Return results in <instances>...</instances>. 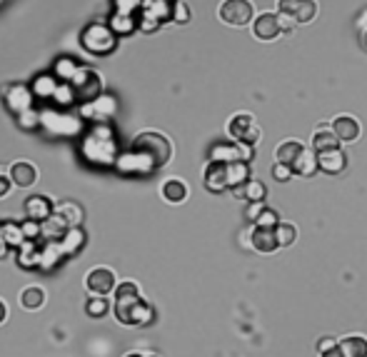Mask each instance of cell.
I'll list each match as a JSON object with an SVG mask.
<instances>
[{
    "label": "cell",
    "instance_id": "obj_3",
    "mask_svg": "<svg viewBox=\"0 0 367 357\" xmlns=\"http://www.w3.org/2000/svg\"><path fill=\"white\" fill-rule=\"evenodd\" d=\"M130 150L145 155L155 168H162V165H167L170 157H173V143H170L167 135L157 133V130H143V133H138L133 138Z\"/></svg>",
    "mask_w": 367,
    "mask_h": 357
},
{
    "label": "cell",
    "instance_id": "obj_17",
    "mask_svg": "<svg viewBox=\"0 0 367 357\" xmlns=\"http://www.w3.org/2000/svg\"><path fill=\"white\" fill-rule=\"evenodd\" d=\"M43 125L48 130H53V133H60V135H70L80 128L78 117L67 115V112H58V110H45Z\"/></svg>",
    "mask_w": 367,
    "mask_h": 357
},
{
    "label": "cell",
    "instance_id": "obj_30",
    "mask_svg": "<svg viewBox=\"0 0 367 357\" xmlns=\"http://www.w3.org/2000/svg\"><path fill=\"white\" fill-rule=\"evenodd\" d=\"M20 305L25 307V310H30V313L40 310V307L45 305V290L43 287H38V285L25 287V290L20 292Z\"/></svg>",
    "mask_w": 367,
    "mask_h": 357
},
{
    "label": "cell",
    "instance_id": "obj_32",
    "mask_svg": "<svg viewBox=\"0 0 367 357\" xmlns=\"http://www.w3.org/2000/svg\"><path fill=\"white\" fill-rule=\"evenodd\" d=\"M83 233H80V228H72V230H67L65 235H63L60 240H58V245H60V250H63V255H70V252H75V250H80L83 247Z\"/></svg>",
    "mask_w": 367,
    "mask_h": 357
},
{
    "label": "cell",
    "instance_id": "obj_13",
    "mask_svg": "<svg viewBox=\"0 0 367 357\" xmlns=\"http://www.w3.org/2000/svg\"><path fill=\"white\" fill-rule=\"evenodd\" d=\"M117 287L115 283V273L110 268H93L88 275H85V290L90 295H108Z\"/></svg>",
    "mask_w": 367,
    "mask_h": 357
},
{
    "label": "cell",
    "instance_id": "obj_18",
    "mask_svg": "<svg viewBox=\"0 0 367 357\" xmlns=\"http://www.w3.org/2000/svg\"><path fill=\"white\" fill-rule=\"evenodd\" d=\"M317 165H320V173L328 175H340L347 168V155L342 148H333V150L317 152Z\"/></svg>",
    "mask_w": 367,
    "mask_h": 357
},
{
    "label": "cell",
    "instance_id": "obj_6",
    "mask_svg": "<svg viewBox=\"0 0 367 357\" xmlns=\"http://www.w3.org/2000/svg\"><path fill=\"white\" fill-rule=\"evenodd\" d=\"M67 85H70V90H72V98L80 100L83 105L85 103H93L95 98H101L103 88H105L103 75L98 73V70H90V67H78L75 75L67 80Z\"/></svg>",
    "mask_w": 367,
    "mask_h": 357
},
{
    "label": "cell",
    "instance_id": "obj_43",
    "mask_svg": "<svg viewBox=\"0 0 367 357\" xmlns=\"http://www.w3.org/2000/svg\"><path fill=\"white\" fill-rule=\"evenodd\" d=\"M173 22H178V25H185V22H190V8L185 6L183 0H178V6H175Z\"/></svg>",
    "mask_w": 367,
    "mask_h": 357
},
{
    "label": "cell",
    "instance_id": "obj_26",
    "mask_svg": "<svg viewBox=\"0 0 367 357\" xmlns=\"http://www.w3.org/2000/svg\"><path fill=\"white\" fill-rule=\"evenodd\" d=\"M292 173L300 175V178H315L320 173V165H317V152L312 148H305L302 155L297 157V162L292 165Z\"/></svg>",
    "mask_w": 367,
    "mask_h": 357
},
{
    "label": "cell",
    "instance_id": "obj_7",
    "mask_svg": "<svg viewBox=\"0 0 367 357\" xmlns=\"http://www.w3.org/2000/svg\"><path fill=\"white\" fill-rule=\"evenodd\" d=\"M217 15L225 25L245 28L255 20V6H252V0H223L217 8Z\"/></svg>",
    "mask_w": 367,
    "mask_h": 357
},
{
    "label": "cell",
    "instance_id": "obj_22",
    "mask_svg": "<svg viewBox=\"0 0 367 357\" xmlns=\"http://www.w3.org/2000/svg\"><path fill=\"white\" fill-rule=\"evenodd\" d=\"M115 165H117V170H122V173H150V170H157L148 157L140 155V152H135V150L120 155L115 160Z\"/></svg>",
    "mask_w": 367,
    "mask_h": 357
},
{
    "label": "cell",
    "instance_id": "obj_1",
    "mask_svg": "<svg viewBox=\"0 0 367 357\" xmlns=\"http://www.w3.org/2000/svg\"><path fill=\"white\" fill-rule=\"evenodd\" d=\"M115 320L125 327H143L155 320V310L143 295L135 280H125L115 287V302H112Z\"/></svg>",
    "mask_w": 367,
    "mask_h": 357
},
{
    "label": "cell",
    "instance_id": "obj_44",
    "mask_svg": "<svg viewBox=\"0 0 367 357\" xmlns=\"http://www.w3.org/2000/svg\"><path fill=\"white\" fill-rule=\"evenodd\" d=\"M262 207H265V202H247V207H245V218L255 225V220H257V215L262 212Z\"/></svg>",
    "mask_w": 367,
    "mask_h": 357
},
{
    "label": "cell",
    "instance_id": "obj_50",
    "mask_svg": "<svg viewBox=\"0 0 367 357\" xmlns=\"http://www.w3.org/2000/svg\"><path fill=\"white\" fill-rule=\"evenodd\" d=\"M6 318H8V307H6V302L0 300V325L6 323Z\"/></svg>",
    "mask_w": 367,
    "mask_h": 357
},
{
    "label": "cell",
    "instance_id": "obj_31",
    "mask_svg": "<svg viewBox=\"0 0 367 357\" xmlns=\"http://www.w3.org/2000/svg\"><path fill=\"white\" fill-rule=\"evenodd\" d=\"M340 347L347 357H367V337L365 335H347L340 340Z\"/></svg>",
    "mask_w": 367,
    "mask_h": 357
},
{
    "label": "cell",
    "instance_id": "obj_10",
    "mask_svg": "<svg viewBox=\"0 0 367 357\" xmlns=\"http://www.w3.org/2000/svg\"><path fill=\"white\" fill-rule=\"evenodd\" d=\"M0 95H3V103L11 112L15 115H22L25 110L33 108V90L28 88L25 83H6L0 85Z\"/></svg>",
    "mask_w": 367,
    "mask_h": 357
},
{
    "label": "cell",
    "instance_id": "obj_19",
    "mask_svg": "<svg viewBox=\"0 0 367 357\" xmlns=\"http://www.w3.org/2000/svg\"><path fill=\"white\" fill-rule=\"evenodd\" d=\"M53 212H56V205H53L51 197L30 195L28 200H25V215H28V220H35V223H45L48 218H53Z\"/></svg>",
    "mask_w": 367,
    "mask_h": 357
},
{
    "label": "cell",
    "instance_id": "obj_24",
    "mask_svg": "<svg viewBox=\"0 0 367 357\" xmlns=\"http://www.w3.org/2000/svg\"><path fill=\"white\" fill-rule=\"evenodd\" d=\"M233 193L240 197V200H245V202H265V197H267L265 183H260V180H255V178H250L245 185L235 188Z\"/></svg>",
    "mask_w": 367,
    "mask_h": 357
},
{
    "label": "cell",
    "instance_id": "obj_2",
    "mask_svg": "<svg viewBox=\"0 0 367 357\" xmlns=\"http://www.w3.org/2000/svg\"><path fill=\"white\" fill-rule=\"evenodd\" d=\"M83 155L93 165H115L117 160L115 133L108 125H95L83 138Z\"/></svg>",
    "mask_w": 367,
    "mask_h": 357
},
{
    "label": "cell",
    "instance_id": "obj_45",
    "mask_svg": "<svg viewBox=\"0 0 367 357\" xmlns=\"http://www.w3.org/2000/svg\"><path fill=\"white\" fill-rule=\"evenodd\" d=\"M337 345H340V340H335V337L325 335V337H320V342H317V352L323 355V352L333 350V347H337Z\"/></svg>",
    "mask_w": 367,
    "mask_h": 357
},
{
    "label": "cell",
    "instance_id": "obj_33",
    "mask_svg": "<svg viewBox=\"0 0 367 357\" xmlns=\"http://www.w3.org/2000/svg\"><path fill=\"white\" fill-rule=\"evenodd\" d=\"M3 240H6L8 247H22L25 242H28V238H25V230H22V225H3Z\"/></svg>",
    "mask_w": 367,
    "mask_h": 357
},
{
    "label": "cell",
    "instance_id": "obj_52",
    "mask_svg": "<svg viewBox=\"0 0 367 357\" xmlns=\"http://www.w3.org/2000/svg\"><path fill=\"white\" fill-rule=\"evenodd\" d=\"M6 240H3V228H0V255H3V252H6Z\"/></svg>",
    "mask_w": 367,
    "mask_h": 357
},
{
    "label": "cell",
    "instance_id": "obj_34",
    "mask_svg": "<svg viewBox=\"0 0 367 357\" xmlns=\"http://www.w3.org/2000/svg\"><path fill=\"white\" fill-rule=\"evenodd\" d=\"M110 28L115 33H133L138 28V15H128V13H112Z\"/></svg>",
    "mask_w": 367,
    "mask_h": 357
},
{
    "label": "cell",
    "instance_id": "obj_14",
    "mask_svg": "<svg viewBox=\"0 0 367 357\" xmlns=\"http://www.w3.org/2000/svg\"><path fill=\"white\" fill-rule=\"evenodd\" d=\"M252 33L257 40H265V43H273L283 35V25H280V15L275 13H260V15L252 20Z\"/></svg>",
    "mask_w": 367,
    "mask_h": 357
},
{
    "label": "cell",
    "instance_id": "obj_37",
    "mask_svg": "<svg viewBox=\"0 0 367 357\" xmlns=\"http://www.w3.org/2000/svg\"><path fill=\"white\" fill-rule=\"evenodd\" d=\"M58 88H60V83H58L56 78H48V75L35 80V95H38V98H53V100H56Z\"/></svg>",
    "mask_w": 367,
    "mask_h": 357
},
{
    "label": "cell",
    "instance_id": "obj_35",
    "mask_svg": "<svg viewBox=\"0 0 367 357\" xmlns=\"http://www.w3.org/2000/svg\"><path fill=\"white\" fill-rule=\"evenodd\" d=\"M85 313L90 318H105L110 313V302L105 300V295H90V300L85 302Z\"/></svg>",
    "mask_w": 367,
    "mask_h": 357
},
{
    "label": "cell",
    "instance_id": "obj_5",
    "mask_svg": "<svg viewBox=\"0 0 367 357\" xmlns=\"http://www.w3.org/2000/svg\"><path fill=\"white\" fill-rule=\"evenodd\" d=\"M80 45L93 56H110L117 48V33L105 22H90L80 33Z\"/></svg>",
    "mask_w": 367,
    "mask_h": 357
},
{
    "label": "cell",
    "instance_id": "obj_21",
    "mask_svg": "<svg viewBox=\"0 0 367 357\" xmlns=\"http://www.w3.org/2000/svg\"><path fill=\"white\" fill-rule=\"evenodd\" d=\"M11 180L15 188H30V185L38 183V168L28 160H15L11 165Z\"/></svg>",
    "mask_w": 367,
    "mask_h": 357
},
{
    "label": "cell",
    "instance_id": "obj_29",
    "mask_svg": "<svg viewBox=\"0 0 367 357\" xmlns=\"http://www.w3.org/2000/svg\"><path fill=\"white\" fill-rule=\"evenodd\" d=\"M225 165H228V185H230V190L240 188V185H245L247 180L252 178V175H250V162L238 160V162H225Z\"/></svg>",
    "mask_w": 367,
    "mask_h": 357
},
{
    "label": "cell",
    "instance_id": "obj_51",
    "mask_svg": "<svg viewBox=\"0 0 367 357\" xmlns=\"http://www.w3.org/2000/svg\"><path fill=\"white\" fill-rule=\"evenodd\" d=\"M360 43H362V48H365V51H367V28L360 33Z\"/></svg>",
    "mask_w": 367,
    "mask_h": 357
},
{
    "label": "cell",
    "instance_id": "obj_23",
    "mask_svg": "<svg viewBox=\"0 0 367 357\" xmlns=\"http://www.w3.org/2000/svg\"><path fill=\"white\" fill-rule=\"evenodd\" d=\"M342 143L337 140V135H335L333 125H317L315 133H312L310 138V148L315 152H323V150H333V148H340Z\"/></svg>",
    "mask_w": 367,
    "mask_h": 357
},
{
    "label": "cell",
    "instance_id": "obj_20",
    "mask_svg": "<svg viewBox=\"0 0 367 357\" xmlns=\"http://www.w3.org/2000/svg\"><path fill=\"white\" fill-rule=\"evenodd\" d=\"M250 247L257 252H262V255H270V252L278 250V238H275V230H267V228H257V225H252L250 230Z\"/></svg>",
    "mask_w": 367,
    "mask_h": 357
},
{
    "label": "cell",
    "instance_id": "obj_16",
    "mask_svg": "<svg viewBox=\"0 0 367 357\" xmlns=\"http://www.w3.org/2000/svg\"><path fill=\"white\" fill-rule=\"evenodd\" d=\"M333 130L342 145L355 143V140H360V135H362V125L355 115H337L333 120Z\"/></svg>",
    "mask_w": 367,
    "mask_h": 357
},
{
    "label": "cell",
    "instance_id": "obj_12",
    "mask_svg": "<svg viewBox=\"0 0 367 357\" xmlns=\"http://www.w3.org/2000/svg\"><path fill=\"white\" fill-rule=\"evenodd\" d=\"M278 11L280 13H288L297 25L302 22H312L317 15V3L315 0H278Z\"/></svg>",
    "mask_w": 367,
    "mask_h": 357
},
{
    "label": "cell",
    "instance_id": "obj_40",
    "mask_svg": "<svg viewBox=\"0 0 367 357\" xmlns=\"http://www.w3.org/2000/svg\"><path fill=\"white\" fill-rule=\"evenodd\" d=\"M18 117H20L18 123H20L22 128H38V125H43V112H38L35 108H30V110H25Z\"/></svg>",
    "mask_w": 367,
    "mask_h": 357
},
{
    "label": "cell",
    "instance_id": "obj_39",
    "mask_svg": "<svg viewBox=\"0 0 367 357\" xmlns=\"http://www.w3.org/2000/svg\"><path fill=\"white\" fill-rule=\"evenodd\" d=\"M280 223H283V220H280V215L273 210V207H267V205L262 207V212L257 215V220H255L257 228H267V230H275Z\"/></svg>",
    "mask_w": 367,
    "mask_h": 357
},
{
    "label": "cell",
    "instance_id": "obj_4",
    "mask_svg": "<svg viewBox=\"0 0 367 357\" xmlns=\"http://www.w3.org/2000/svg\"><path fill=\"white\" fill-rule=\"evenodd\" d=\"M178 0H143L138 11V28L153 33L165 22H173Z\"/></svg>",
    "mask_w": 367,
    "mask_h": 357
},
{
    "label": "cell",
    "instance_id": "obj_42",
    "mask_svg": "<svg viewBox=\"0 0 367 357\" xmlns=\"http://www.w3.org/2000/svg\"><path fill=\"white\" fill-rule=\"evenodd\" d=\"M292 168L290 165H285V162H275L273 165V178L278 180V183H288L290 178H292Z\"/></svg>",
    "mask_w": 367,
    "mask_h": 357
},
{
    "label": "cell",
    "instance_id": "obj_47",
    "mask_svg": "<svg viewBox=\"0 0 367 357\" xmlns=\"http://www.w3.org/2000/svg\"><path fill=\"white\" fill-rule=\"evenodd\" d=\"M11 188H13L11 175H3V173H0V197H6L8 193H11Z\"/></svg>",
    "mask_w": 367,
    "mask_h": 357
},
{
    "label": "cell",
    "instance_id": "obj_15",
    "mask_svg": "<svg viewBox=\"0 0 367 357\" xmlns=\"http://www.w3.org/2000/svg\"><path fill=\"white\" fill-rule=\"evenodd\" d=\"M202 185L210 193H225L230 188L228 185V165L225 162H207L205 173H202Z\"/></svg>",
    "mask_w": 367,
    "mask_h": 357
},
{
    "label": "cell",
    "instance_id": "obj_8",
    "mask_svg": "<svg viewBox=\"0 0 367 357\" xmlns=\"http://www.w3.org/2000/svg\"><path fill=\"white\" fill-rule=\"evenodd\" d=\"M228 135L245 145H255L260 140V125H257L252 112H235L228 123Z\"/></svg>",
    "mask_w": 367,
    "mask_h": 357
},
{
    "label": "cell",
    "instance_id": "obj_46",
    "mask_svg": "<svg viewBox=\"0 0 367 357\" xmlns=\"http://www.w3.org/2000/svg\"><path fill=\"white\" fill-rule=\"evenodd\" d=\"M278 15H280V25H283V33H290V30H295V28H297V22L292 20V18H290L288 13H280V11H278Z\"/></svg>",
    "mask_w": 367,
    "mask_h": 357
},
{
    "label": "cell",
    "instance_id": "obj_41",
    "mask_svg": "<svg viewBox=\"0 0 367 357\" xmlns=\"http://www.w3.org/2000/svg\"><path fill=\"white\" fill-rule=\"evenodd\" d=\"M75 70H78V67H75V63L67 60V58H63V60L56 65V75H58V80H63V83H67V80L75 75Z\"/></svg>",
    "mask_w": 367,
    "mask_h": 357
},
{
    "label": "cell",
    "instance_id": "obj_27",
    "mask_svg": "<svg viewBox=\"0 0 367 357\" xmlns=\"http://www.w3.org/2000/svg\"><path fill=\"white\" fill-rule=\"evenodd\" d=\"M160 195L165 197L167 202L178 205V202L188 200V185H185L180 178H167L165 183H162V188H160Z\"/></svg>",
    "mask_w": 367,
    "mask_h": 357
},
{
    "label": "cell",
    "instance_id": "obj_49",
    "mask_svg": "<svg viewBox=\"0 0 367 357\" xmlns=\"http://www.w3.org/2000/svg\"><path fill=\"white\" fill-rule=\"evenodd\" d=\"M320 357H347L345 355V352H342V347H333V350H328V352H323V355H320Z\"/></svg>",
    "mask_w": 367,
    "mask_h": 357
},
{
    "label": "cell",
    "instance_id": "obj_9",
    "mask_svg": "<svg viewBox=\"0 0 367 357\" xmlns=\"http://www.w3.org/2000/svg\"><path fill=\"white\" fill-rule=\"evenodd\" d=\"M255 157V145H245L238 140H223L210 148V162H250Z\"/></svg>",
    "mask_w": 367,
    "mask_h": 357
},
{
    "label": "cell",
    "instance_id": "obj_28",
    "mask_svg": "<svg viewBox=\"0 0 367 357\" xmlns=\"http://www.w3.org/2000/svg\"><path fill=\"white\" fill-rule=\"evenodd\" d=\"M67 230L78 228L80 220H83V210H80L75 202H63V205H56V212H53Z\"/></svg>",
    "mask_w": 367,
    "mask_h": 357
},
{
    "label": "cell",
    "instance_id": "obj_38",
    "mask_svg": "<svg viewBox=\"0 0 367 357\" xmlns=\"http://www.w3.org/2000/svg\"><path fill=\"white\" fill-rule=\"evenodd\" d=\"M20 265L22 268H35V265H40V250H35L33 240H28L20 247Z\"/></svg>",
    "mask_w": 367,
    "mask_h": 357
},
{
    "label": "cell",
    "instance_id": "obj_11",
    "mask_svg": "<svg viewBox=\"0 0 367 357\" xmlns=\"http://www.w3.org/2000/svg\"><path fill=\"white\" fill-rule=\"evenodd\" d=\"M115 112H117V100L110 98V95H101L93 103H85L80 108V115L88 117V120H95L98 125H108L115 117Z\"/></svg>",
    "mask_w": 367,
    "mask_h": 357
},
{
    "label": "cell",
    "instance_id": "obj_48",
    "mask_svg": "<svg viewBox=\"0 0 367 357\" xmlns=\"http://www.w3.org/2000/svg\"><path fill=\"white\" fill-rule=\"evenodd\" d=\"M122 357H157L155 352H145V350H130V352H125Z\"/></svg>",
    "mask_w": 367,
    "mask_h": 357
},
{
    "label": "cell",
    "instance_id": "obj_25",
    "mask_svg": "<svg viewBox=\"0 0 367 357\" xmlns=\"http://www.w3.org/2000/svg\"><path fill=\"white\" fill-rule=\"evenodd\" d=\"M302 150H305V145H302L300 140H285V143H280L278 148H275V162H285V165H295L297 157L302 155Z\"/></svg>",
    "mask_w": 367,
    "mask_h": 357
},
{
    "label": "cell",
    "instance_id": "obj_36",
    "mask_svg": "<svg viewBox=\"0 0 367 357\" xmlns=\"http://www.w3.org/2000/svg\"><path fill=\"white\" fill-rule=\"evenodd\" d=\"M275 238H278V245L280 247H290L292 242L297 240V228L292 223H280L278 228H275Z\"/></svg>",
    "mask_w": 367,
    "mask_h": 357
}]
</instances>
